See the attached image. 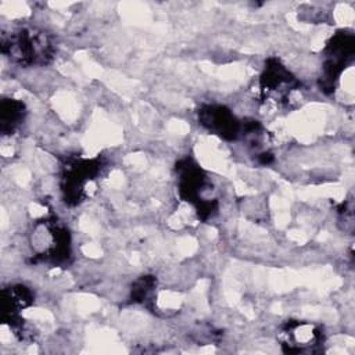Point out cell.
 <instances>
[{
	"label": "cell",
	"instance_id": "cell-6",
	"mask_svg": "<svg viewBox=\"0 0 355 355\" xmlns=\"http://www.w3.org/2000/svg\"><path fill=\"white\" fill-rule=\"evenodd\" d=\"M259 87L265 97L273 96L275 101L283 103L300 87V82L277 58H269L265 62Z\"/></svg>",
	"mask_w": 355,
	"mask_h": 355
},
{
	"label": "cell",
	"instance_id": "cell-10",
	"mask_svg": "<svg viewBox=\"0 0 355 355\" xmlns=\"http://www.w3.org/2000/svg\"><path fill=\"white\" fill-rule=\"evenodd\" d=\"M25 116V105L15 98H4L0 104V130L3 135L12 133Z\"/></svg>",
	"mask_w": 355,
	"mask_h": 355
},
{
	"label": "cell",
	"instance_id": "cell-5",
	"mask_svg": "<svg viewBox=\"0 0 355 355\" xmlns=\"http://www.w3.org/2000/svg\"><path fill=\"white\" fill-rule=\"evenodd\" d=\"M280 345L287 354L313 352L323 343L320 326L304 320H287L279 334Z\"/></svg>",
	"mask_w": 355,
	"mask_h": 355
},
{
	"label": "cell",
	"instance_id": "cell-4",
	"mask_svg": "<svg viewBox=\"0 0 355 355\" xmlns=\"http://www.w3.org/2000/svg\"><path fill=\"white\" fill-rule=\"evenodd\" d=\"M103 169L101 158L73 159L65 164L61 176L64 201L69 205L79 204L86 197V184Z\"/></svg>",
	"mask_w": 355,
	"mask_h": 355
},
{
	"label": "cell",
	"instance_id": "cell-1",
	"mask_svg": "<svg viewBox=\"0 0 355 355\" xmlns=\"http://www.w3.org/2000/svg\"><path fill=\"white\" fill-rule=\"evenodd\" d=\"M54 42L50 33L36 28H21L1 39V51L21 67L40 65L51 61Z\"/></svg>",
	"mask_w": 355,
	"mask_h": 355
},
{
	"label": "cell",
	"instance_id": "cell-11",
	"mask_svg": "<svg viewBox=\"0 0 355 355\" xmlns=\"http://www.w3.org/2000/svg\"><path fill=\"white\" fill-rule=\"evenodd\" d=\"M157 290V280L153 276H141L132 287V300L140 304H150Z\"/></svg>",
	"mask_w": 355,
	"mask_h": 355
},
{
	"label": "cell",
	"instance_id": "cell-8",
	"mask_svg": "<svg viewBox=\"0 0 355 355\" xmlns=\"http://www.w3.org/2000/svg\"><path fill=\"white\" fill-rule=\"evenodd\" d=\"M198 121L207 130L225 140H236L241 132L240 121L225 105L209 104L201 107Z\"/></svg>",
	"mask_w": 355,
	"mask_h": 355
},
{
	"label": "cell",
	"instance_id": "cell-9",
	"mask_svg": "<svg viewBox=\"0 0 355 355\" xmlns=\"http://www.w3.org/2000/svg\"><path fill=\"white\" fill-rule=\"evenodd\" d=\"M33 304L32 291L22 286L15 284L3 291V320L8 322L10 326L19 320L18 313Z\"/></svg>",
	"mask_w": 355,
	"mask_h": 355
},
{
	"label": "cell",
	"instance_id": "cell-3",
	"mask_svg": "<svg viewBox=\"0 0 355 355\" xmlns=\"http://www.w3.org/2000/svg\"><path fill=\"white\" fill-rule=\"evenodd\" d=\"M355 53V37L351 32L338 31L327 42L324 49L323 73L320 78V87L330 93L334 90L338 78L344 68L352 61Z\"/></svg>",
	"mask_w": 355,
	"mask_h": 355
},
{
	"label": "cell",
	"instance_id": "cell-2",
	"mask_svg": "<svg viewBox=\"0 0 355 355\" xmlns=\"http://www.w3.org/2000/svg\"><path fill=\"white\" fill-rule=\"evenodd\" d=\"M31 244L36 257L44 262L60 263L69 258L71 237L68 229L55 219H43L32 230Z\"/></svg>",
	"mask_w": 355,
	"mask_h": 355
},
{
	"label": "cell",
	"instance_id": "cell-7",
	"mask_svg": "<svg viewBox=\"0 0 355 355\" xmlns=\"http://www.w3.org/2000/svg\"><path fill=\"white\" fill-rule=\"evenodd\" d=\"M176 172L179 176V194L182 200L193 204L196 209L204 204L212 201L202 197V193L209 186L205 172L190 158L180 159L176 164Z\"/></svg>",
	"mask_w": 355,
	"mask_h": 355
}]
</instances>
